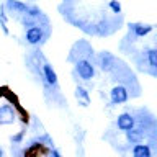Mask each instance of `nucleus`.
<instances>
[{"label": "nucleus", "instance_id": "1", "mask_svg": "<svg viewBox=\"0 0 157 157\" xmlns=\"http://www.w3.org/2000/svg\"><path fill=\"white\" fill-rule=\"evenodd\" d=\"M44 28L46 26H41V25H33V26L26 28V31H25V41L29 46H41V44H44L49 36V31H46Z\"/></svg>", "mask_w": 157, "mask_h": 157}, {"label": "nucleus", "instance_id": "2", "mask_svg": "<svg viewBox=\"0 0 157 157\" xmlns=\"http://www.w3.org/2000/svg\"><path fill=\"white\" fill-rule=\"evenodd\" d=\"M74 72L78 75V78L83 82H90L95 78V74H97V69H95V64H93L90 59H78L74 64Z\"/></svg>", "mask_w": 157, "mask_h": 157}, {"label": "nucleus", "instance_id": "3", "mask_svg": "<svg viewBox=\"0 0 157 157\" xmlns=\"http://www.w3.org/2000/svg\"><path fill=\"white\" fill-rule=\"evenodd\" d=\"M129 100V90L126 85L118 83L110 90V105L111 106H118V105H124Z\"/></svg>", "mask_w": 157, "mask_h": 157}, {"label": "nucleus", "instance_id": "4", "mask_svg": "<svg viewBox=\"0 0 157 157\" xmlns=\"http://www.w3.org/2000/svg\"><path fill=\"white\" fill-rule=\"evenodd\" d=\"M18 121V113L12 103L0 105V126H10Z\"/></svg>", "mask_w": 157, "mask_h": 157}, {"label": "nucleus", "instance_id": "5", "mask_svg": "<svg viewBox=\"0 0 157 157\" xmlns=\"http://www.w3.org/2000/svg\"><path fill=\"white\" fill-rule=\"evenodd\" d=\"M39 75L43 77V82L44 85L49 87V88H57L59 85V78H57V74L56 71L52 69V66L49 62L44 61L43 66H41V71H39Z\"/></svg>", "mask_w": 157, "mask_h": 157}, {"label": "nucleus", "instance_id": "6", "mask_svg": "<svg viewBox=\"0 0 157 157\" xmlns=\"http://www.w3.org/2000/svg\"><path fill=\"white\" fill-rule=\"evenodd\" d=\"M128 31H129V38H132L131 41H136L137 38H144L147 34H151L154 31V25L149 23H129L128 25Z\"/></svg>", "mask_w": 157, "mask_h": 157}, {"label": "nucleus", "instance_id": "7", "mask_svg": "<svg viewBox=\"0 0 157 157\" xmlns=\"http://www.w3.org/2000/svg\"><path fill=\"white\" fill-rule=\"evenodd\" d=\"M115 124H116V128L120 131L126 132V131H129V129H132V128L136 126V116L132 115V113H129V111H123V113H120V115L116 116Z\"/></svg>", "mask_w": 157, "mask_h": 157}, {"label": "nucleus", "instance_id": "8", "mask_svg": "<svg viewBox=\"0 0 157 157\" xmlns=\"http://www.w3.org/2000/svg\"><path fill=\"white\" fill-rule=\"evenodd\" d=\"M97 66L100 67L103 72H111L116 69V59L108 51H103L97 56Z\"/></svg>", "mask_w": 157, "mask_h": 157}, {"label": "nucleus", "instance_id": "9", "mask_svg": "<svg viewBox=\"0 0 157 157\" xmlns=\"http://www.w3.org/2000/svg\"><path fill=\"white\" fill-rule=\"evenodd\" d=\"M3 7H5V10H7V12L13 13L15 17L20 18V17H23V15L26 13V10H28L29 5L20 2V0H7V2L3 3Z\"/></svg>", "mask_w": 157, "mask_h": 157}, {"label": "nucleus", "instance_id": "10", "mask_svg": "<svg viewBox=\"0 0 157 157\" xmlns=\"http://www.w3.org/2000/svg\"><path fill=\"white\" fill-rule=\"evenodd\" d=\"M124 137H126L128 144H137V142H142L146 139V129L141 128V126H134L132 129L124 132Z\"/></svg>", "mask_w": 157, "mask_h": 157}, {"label": "nucleus", "instance_id": "11", "mask_svg": "<svg viewBox=\"0 0 157 157\" xmlns=\"http://www.w3.org/2000/svg\"><path fill=\"white\" fill-rule=\"evenodd\" d=\"M131 157H154L152 147L146 142H137L131 147Z\"/></svg>", "mask_w": 157, "mask_h": 157}, {"label": "nucleus", "instance_id": "12", "mask_svg": "<svg viewBox=\"0 0 157 157\" xmlns=\"http://www.w3.org/2000/svg\"><path fill=\"white\" fill-rule=\"evenodd\" d=\"M144 61L147 62V66L151 69V74L155 75L157 71V49L155 48H147L144 51Z\"/></svg>", "mask_w": 157, "mask_h": 157}, {"label": "nucleus", "instance_id": "13", "mask_svg": "<svg viewBox=\"0 0 157 157\" xmlns=\"http://www.w3.org/2000/svg\"><path fill=\"white\" fill-rule=\"evenodd\" d=\"M74 95H75V100L78 101V105L87 108L88 105H90V93H88V90L85 87L82 85H77L75 87V92H74Z\"/></svg>", "mask_w": 157, "mask_h": 157}, {"label": "nucleus", "instance_id": "14", "mask_svg": "<svg viewBox=\"0 0 157 157\" xmlns=\"http://www.w3.org/2000/svg\"><path fill=\"white\" fill-rule=\"evenodd\" d=\"M0 26H2V31L3 34H10V29H8V15H7V10H5L3 5H0Z\"/></svg>", "mask_w": 157, "mask_h": 157}, {"label": "nucleus", "instance_id": "15", "mask_svg": "<svg viewBox=\"0 0 157 157\" xmlns=\"http://www.w3.org/2000/svg\"><path fill=\"white\" fill-rule=\"evenodd\" d=\"M25 134H26V131L25 129H20L18 132H15V134L10 136V141H12V144H23V139H25Z\"/></svg>", "mask_w": 157, "mask_h": 157}, {"label": "nucleus", "instance_id": "16", "mask_svg": "<svg viewBox=\"0 0 157 157\" xmlns=\"http://www.w3.org/2000/svg\"><path fill=\"white\" fill-rule=\"evenodd\" d=\"M108 7H110V10L115 15H121V3L118 2V0H110V2H108Z\"/></svg>", "mask_w": 157, "mask_h": 157}, {"label": "nucleus", "instance_id": "17", "mask_svg": "<svg viewBox=\"0 0 157 157\" xmlns=\"http://www.w3.org/2000/svg\"><path fill=\"white\" fill-rule=\"evenodd\" d=\"M43 157H62L61 155V152H59L56 147H46V151H44V154H43Z\"/></svg>", "mask_w": 157, "mask_h": 157}, {"label": "nucleus", "instance_id": "18", "mask_svg": "<svg viewBox=\"0 0 157 157\" xmlns=\"http://www.w3.org/2000/svg\"><path fill=\"white\" fill-rule=\"evenodd\" d=\"M0 157H5V149L0 146Z\"/></svg>", "mask_w": 157, "mask_h": 157}]
</instances>
